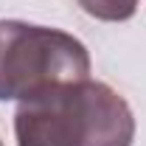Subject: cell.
I'll return each instance as SVG.
<instances>
[{
  "label": "cell",
  "instance_id": "cell-2",
  "mask_svg": "<svg viewBox=\"0 0 146 146\" xmlns=\"http://www.w3.org/2000/svg\"><path fill=\"white\" fill-rule=\"evenodd\" d=\"M90 79V54L68 31L23 20H0V101Z\"/></svg>",
  "mask_w": 146,
  "mask_h": 146
},
{
  "label": "cell",
  "instance_id": "cell-3",
  "mask_svg": "<svg viewBox=\"0 0 146 146\" xmlns=\"http://www.w3.org/2000/svg\"><path fill=\"white\" fill-rule=\"evenodd\" d=\"M79 6L104 23H124L138 11V0H79Z\"/></svg>",
  "mask_w": 146,
  "mask_h": 146
},
{
  "label": "cell",
  "instance_id": "cell-1",
  "mask_svg": "<svg viewBox=\"0 0 146 146\" xmlns=\"http://www.w3.org/2000/svg\"><path fill=\"white\" fill-rule=\"evenodd\" d=\"M17 146H132L135 115L104 82H73L28 96L14 112Z\"/></svg>",
  "mask_w": 146,
  "mask_h": 146
},
{
  "label": "cell",
  "instance_id": "cell-4",
  "mask_svg": "<svg viewBox=\"0 0 146 146\" xmlns=\"http://www.w3.org/2000/svg\"><path fill=\"white\" fill-rule=\"evenodd\" d=\"M0 146H3V141H0Z\"/></svg>",
  "mask_w": 146,
  "mask_h": 146
}]
</instances>
